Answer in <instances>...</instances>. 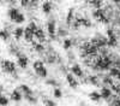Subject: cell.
I'll list each match as a JSON object with an SVG mask.
<instances>
[{
    "label": "cell",
    "instance_id": "cell-23",
    "mask_svg": "<svg viewBox=\"0 0 120 106\" xmlns=\"http://www.w3.org/2000/svg\"><path fill=\"white\" fill-rule=\"evenodd\" d=\"M119 74H120L119 67H112V69L109 70V75H111V77H118Z\"/></svg>",
    "mask_w": 120,
    "mask_h": 106
},
{
    "label": "cell",
    "instance_id": "cell-3",
    "mask_svg": "<svg viewBox=\"0 0 120 106\" xmlns=\"http://www.w3.org/2000/svg\"><path fill=\"white\" fill-rule=\"evenodd\" d=\"M33 67H34V70H35V72H36L37 76L42 77V79H46V77H47V75H48L47 69L45 67V64H43L41 60H36V62H34Z\"/></svg>",
    "mask_w": 120,
    "mask_h": 106
},
{
    "label": "cell",
    "instance_id": "cell-33",
    "mask_svg": "<svg viewBox=\"0 0 120 106\" xmlns=\"http://www.w3.org/2000/svg\"><path fill=\"white\" fill-rule=\"evenodd\" d=\"M46 83H47V84H52L54 88H59V83H58L55 80H47Z\"/></svg>",
    "mask_w": 120,
    "mask_h": 106
},
{
    "label": "cell",
    "instance_id": "cell-14",
    "mask_svg": "<svg viewBox=\"0 0 120 106\" xmlns=\"http://www.w3.org/2000/svg\"><path fill=\"white\" fill-rule=\"evenodd\" d=\"M100 95H101L102 99H109L112 96V90L109 88H107V87H102L101 92H100Z\"/></svg>",
    "mask_w": 120,
    "mask_h": 106
},
{
    "label": "cell",
    "instance_id": "cell-36",
    "mask_svg": "<svg viewBox=\"0 0 120 106\" xmlns=\"http://www.w3.org/2000/svg\"><path fill=\"white\" fill-rule=\"evenodd\" d=\"M118 80L120 81V74H119V76H118Z\"/></svg>",
    "mask_w": 120,
    "mask_h": 106
},
{
    "label": "cell",
    "instance_id": "cell-16",
    "mask_svg": "<svg viewBox=\"0 0 120 106\" xmlns=\"http://www.w3.org/2000/svg\"><path fill=\"white\" fill-rule=\"evenodd\" d=\"M23 33H24V28L22 27H18L15 29V31H13V35H15V39L18 41V40H21L22 36H23Z\"/></svg>",
    "mask_w": 120,
    "mask_h": 106
},
{
    "label": "cell",
    "instance_id": "cell-22",
    "mask_svg": "<svg viewBox=\"0 0 120 106\" xmlns=\"http://www.w3.org/2000/svg\"><path fill=\"white\" fill-rule=\"evenodd\" d=\"M8 102H10V100L6 95H3V94L0 95V106H7Z\"/></svg>",
    "mask_w": 120,
    "mask_h": 106
},
{
    "label": "cell",
    "instance_id": "cell-29",
    "mask_svg": "<svg viewBox=\"0 0 120 106\" xmlns=\"http://www.w3.org/2000/svg\"><path fill=\"white\" fill-rule=\"evenodd\" d=\"M43 104H45L46 106H56V104H55L53 100L47 99V98H43Z\"/></svg>",
    "mask_w": 120,
    "mask_h": 106
},
{
    "label": "cell",
    "instance_id": "cell-35",
    "mask_svg": "<svg viewBox=\"0 0 120 106\" xmlns=\"http://www.w3.org/2000/svg\"><path fill=\"white\" fill-rule=\"evenodd\" d=\"M116 93H118V95H119V98H120V87L118 86V89H116Z\"/></svg>",
    "mask_w": 120,
    "mask_h": 106
},
{
    "label": "cell",
    "instance_id": "cell-13",
    "mask_svg": "<svg viewBox=\"0 0 120 106\" xmlns=\"http://www.w3.org/2000/svg\"><path fill=\"white\" fill-rule=\"evenodd\" d=\"M23 36L25 37V40H26L28 42H30V43H31V42L34 41V40H33V39H34V33L29 29V27H25V28H24Z\"/></svg>",
    "mask_w": 120,
    "mask_h": 106
},
{
    "label": "cell",
    "instance_id": "cell-11",
    "mask_svg": "<svg viewBox=\"0 0 120 106\" xmlns=\"http://www.w3.org/2000/svg\"><path fill=\"white\" fill-rule=\"evenodd\" d=\"M10 98H11V100H13V101H16V102L21 101L23 96H22V93H21V90H19V88L13 89L12 93H11V95H10Z\"/></svg>",
    "mask_w": 120,
    "mask_h": 106
},
{
    "label": "cell",
    "instance_id": "cell-15",
    "mask_svg": "<svg viewBox=\"0 0 120 106\" xmlns=\"http://www.w3.org/2000/svg\"><path fill=\"white\" fill-rule=\"evenodd\" d=\"M18 88H19V90H22V92L24 93V95H34L33 89L30 88L29 86H26V84H21Z\"/></svg>",
    "mask_w": 120,
    "mask_h": 106
},
{
    "label": "cell",
    "instance_id": "cell-24",
    "mask_svg": "<svg viewBox=\"0 0 120 106\" xmlns=\"http://www.w3.org/2000/svg\"><path fill=\"white\" fill-rule=\"evenodd\" d=\"M89 4L94 7H96V8H102V6H103V3L98 1V0H96V1H89Z\"/></svg>",
    "mask_w": 120,
    "mask_h": 106
},
{
    "label": "cell",
    "instance_id": "cell-12",
    "mask_svg": "<svg viewBox=\"0 0 120 106\" xmlns=\"http://www.w3.org/2000/svg\"><path fill=\"white\" fill-rule=\"evenodd\" d=\"M71 72H72V75H75V76H77V77H83V70L81 69V66H79L78 64H73L72 66H71Z\"/></svg>",
    "mask_w": 120,
    "mask_h": 106
},
{
    "label": "cell",
    "instance_id": "cell-4",
    "mask_svg": "<svg viewBox=\"0 0 120 106\" xmlns=\"http://www.w3.org/2000/svg\"><path fill=\"white\" fill-rule=\"evenodd\" d=\"M93 17L96 19V21L101 22V23H105V24H108L109 23V18L106 16V11L103 8H96L93 11Z\"/></svg>",
    "mask_w": 120,
    "mask_h": 106
},
{
    "label": "cell",
    "instance_id": "cell-17",
    "mask_svg": "<svg viewBox=\"0 0 120 106\" xmlns=\"http://www.w3.org/2000/svg\"><path fill=\"white\" fill-rule=\"evenodd\" d=\"M52 7H53V4L51 1H45L42 4V11H43V13L48 15L49 12L52 11Z\"/></svg>",
    "mask_w": 120,
    "mask_h": 106
},
{
    "label": "cell",
    "instance_id": "cell-10",
    "mask_svg": "<svg viewBox=\"0 0 120 106\" xmlns=\"http://www.w3.org/2000/svg\"><path fill=\"white\" fill-rule=\"evenodd\" d=\"M66 81H67V83H68V86L71 87V88H73V89H77L78 88V82H77V80L73 77V75L72 74H67L66 75Z\"/></svg>",
    "mask_w": 120,
    "mask_h": 106
},
{
    "label": "cell",
    "instance_id": "cell-9",
    "mask_svg": "<svg viewBox=\"0 0 120 106\" xmlns=\"http://www.w3.org/2000/svg\"><path fill=\"white\" fill-rule=\"evenodd\" d=\"M34 36L38 40V43H43L46 41V35H45V30L42 28H37V30L34 33Z\"/></svg>",
    "mask_w": 120,
    "mask_h": 106
},
{
    "label": "cell",
    "instance_id": "cell-7",
    "mask_svg": "<svg viewBox=\"0 0 120 106\" xmlns=\"http://www.w3.org/2000/svg\"><path fill=\"white\" fill-rule=\"evenodd\" d=\"M29 64V59L28 57L23 55V54H18L17 55V65L19 67H22V69H26V66Z\"/></svg>",
    "mask_w": 120,
    "mask_h": 106
},
{
    "label": "cell",
    "instance_id": "cell-8",
    "mask_svg": "<svg viewBox=\"0 0 120 106\" xmlns=\"http://www.w3.org/2000/svg\"><path fill=\"white\" fill-rule=\"evenodd\" d=\"M47 30H48V34H49V37L51 39H54L55 37V31H56V25H55V21H49L47 23Z\"/></svg>",
    "mask_w": 120,
    "mask_h": 106
},
{
    "label": "cell",
    "instance_id": "cell-32",
    "mask_svg": "<svg viewBox=\"0 0 120 106\" xmlns=\"http://www.w3.org/2000/svg\"><path fill=\"white\" fill-rule=\"evenodd\" d=\"M28 27H29V29H30V30H31L33 33H35V31L37 30V28H38V27L36 25V23H35V22H30V24H29Z\"/></svg>",
    "mask_w": 120,
    "mask_h": 106
},
{
    "label": "cell",
    "instance_id": "cell-31",
    "mask_svg": "<svg viewBox=\"0 0 120 106\" xmlns=\"http://www.w3.org/2000/svg\"><path fill=\"white\" fill-rule=\"evenodd\" d=\"M89 82L94 84V86H97L98 84V81H97V77L96 76H89Z\"/></svg>",
    "mask_w": 120,
    "mask_h": 106
},
{
    "label": "cell",
    "instance_id": "cell-21",
    "mask_svg": "<svg viewBox=\"0 0 120 106\" xmlns=\"http://www.w3.org/2000/svg\"><path fill=\"white\" fill-rule=\"evenodd\" d=\"M0 39H3L4 41H7L8 39H10L8 30H6V29H1V30H0Z\"/></svg>",
    "mask_w": 120,
    "mask_h": 106
},
{
    "label": "cell",
    "instance_id": "cell-30",
    "mask_svg": "<svg viewBox=\"0 0 120 106\" xmlns=\"http://www.w3.org/2000/svg\"><path fill=\"white\" fill-rule=\"evenodd\" d=\"M103 82H105L106 84H109V86H113V84H114V82H113V80H112V77H111V76H106V77H103Z\"/></svg>",
    "mask_w": 120,
    "mask_h": 106
},
{
    "label": "cell",
    "instance_id": "cell-26",
    "mask_svg": "<svg viewBox=\"0 0 120 106\" xmlns=\"http://www.w3.org/2000/svg\"><path fill=\"white\" fill-rule=\"evenodd\" d=\"M24 98H25L26 101L31 102V104H36V101H37V99L35 98L34 95H24Z\"/></svg>",
    "mask_w": 120,
    "mask_h": 106
},
{
    "label": "cell",
    "instance_id": "cell-19",
    "mask_svg": "<svg viewBox=\"0 0 120 106\" xmlns=\"http://www.w3.org/2000/svg\"><path fill=\"white\" fill-rule=\"evenodd\" d=\"M31 45H33V47H34V50H35L36 52H38V53H41V52H43V51H45V46H43L42 43H38V42L33 41V42H31Z\"/></svg>",
    "mask_w": 120,
    "mask_h": 106
},
{
    "label": "cell",
    "instance_id": "cell-27",
    "mask_svg": "<svg viewBox=\"0 0 120 106\" xmlns=\"http://www.w3.org/2000/svg\"><path fill=\"white\" fill-rule=\"evenodd\" d=\"M53 94H54V98H58V99H60L63 96V93H61V89L60 88H54Z\"/></svg>",
    "mask_w": 120,
    "mask_h": 106
},
{
    "label": "cell",
    "instance_id": "cell-2",
    "mask_svg": "<svg viewBox=\"0 0 120 106\" xmlns=\"http://www.w3.org/2000/svg\"><path fill=\"white\" fill-rule=\"evenodd\" d=\"M10 19L13 22V23H18V24H21L25 21V16L19 11V10L17 7H11L8 10V12H7Z\"/></svg>",
    "mask_w": 120,
    "mask_h": 106
},
{
    "label": "cell",
    "instance_id": "cell-18",
    "mask_svg": "<svg viewBox=\"0 0 120 106\" xmlns=\"http://www.w3.org/2000/svg\"><path fill=\"white\" fill-rule=\"evenodd\" d=\"M88 96H89V98L91 99L93 101H100V100L102 99L101 95H100V93H97V92H95V90H94V92H90Z\"/></svg>",
    "mask_w": 120,
    "mask_h": 106
},
{
    "label": "cell",
    "instance_id": "cell-6",
    "mask_svg": "<svg viewBox=\"0 0 120 106\" xmlns=\"http://www.w3.org/2000/svg\"><path fill=\"white\" fill-rule=\"evenodd\" d=\"M107 36H108V39H107L108 45L111 46V47H116V45H118V40H116L115 33H114V30H113L112 28L107 29Z\"/></svg>",
    "mask_w": 120,
    "mask_h": 106
},
{
    "label": "cell",
    "instance_id": "cell-28",
    "mask_svg": "<svg viewBox=\"0 0 120 106\" xmlns=\"http://www.w3.org/2000/svg\"><path fill=\"white\" fill-rule=\"evenodd\" d=\"M72 46V41L70 39H64V50H68Z\"/></svg>",
    "mask_w": 120,
    "mask_h": 106
},
{
    "label": "cell",
    "instance_id": "cell-34",
    "mask_svg": "<svg viewBox=\"0 0 120 106\" xmlns=\"http://www.w3.org/2000/svg\"><path fill=\"white\" fill-rule=\"evenodd\" d=\"M29 1H30V0H22L21 5H22L23 7H28V6H29Z\"/></svg>",
    "mask_w": 120,
    "mask_h": 106
},
{
    "label": "cell",
    "instance_id": "cell-20",
    "mask_svg": "<svg viewBox=\"0 0 120 106\" xmlns=\"http://www.w3.org/2000/svg\"><path fill=\"white\" fill-rule=\"evenodd\" d=\"M73 13H75V8H70L68 10V13H67V17H66V23L70 25L72 23V21H73Z\"/></svg>",
    "mask_w": 120,
    "mask_h": 106
},
{
    "label": "cell",
    "instance_id": "cell-1",
    "mask_svg": "<svg viewBox=\"0 0 120 106\" xmlns=\"http://www.w3.org/2000/svg\"><path fill=\"white\" fill-rule=\"evenodd\" d=\"M112 63H113V60L108 55H101V57H98L96 59V62L94 63L93 67L95 70H102L103 71V70H108L109 67H111Z\"/></svg>",
    "mask_w": 120,
    "mask_h": 106
},
{
    "label": "cell",
    "instance_id": "cell-5",
    "mask_svg": "<svg viewBox=\"0 0 120 106\" xmlns=\"http://www.w3.org/2000/svg\"><path fill=\"white\" fill-rule=\"evenodd\" d=\"M0 66L4 72H7V74H15L16 72V64L8 59H3L0 62Z\"/></svg>",
    "mask_w": 120,
    "mask_h": 106
},
{
    "label": "cell",
    "instance_id": "cell-25",
    "mask_svg": "<svg viewBox=\"0 0 120 106\" xmlns=\"http://www.w3.org/2000/svg\"><path fill=\"white\" fill-rule=\"evenodd\" d=\"M112 102H111V105L112 106H120V98L119 96H113L112 95Z\"/></svg>",
    "mask_w": 120,
    "mask_h": 106
}]
</instances>
